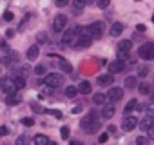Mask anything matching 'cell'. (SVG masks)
<instances>
[{"instance_id": "cell-1", "label": "cell", "mask_w": 154, "mask_h": 145, "mask_svg": "<svg viewBox=\"0 0 154 145\" xmlns=\"http://www.w3.org/2000/svg\"><path fill=\"white\" fill-rule=\"evenodd\" d=\"M80 127L84 129V132H87V134H93V132H96L98 129H100V120H98V116H96V113H89L85 118H82V122H80Z\"/></svg>"}, {"instance_id": "cell-2", "label": "cell", "mask_w": 154, "mask_h": 145, "mask_svg": "<svg viewBox=\"0 0 154 145\" xmlns=\"http://www.w3.org/2000/svg\"><path fill=\"white\" fill-rule=\"evenodd\" d=\"M0 89L6 96L9 94H17V85H15V80L9 78V76H2L0 78Z\"/></svg>"}, {"instance_id": "cell-3", "label": "cell", "mask_w": 154, "mask_h": 145, "mask_svg": "<svg viewBox=\"0 0 154 145\" xmlns=\"http://www.w3.org/2000/svg\"><path fill=\"white\" fill-rule=\"evenodd\" d=\"M138 54H140L143 60H154V42H147V44L140 45Z\"/></svg>"}, {"instance_id": "cell-4", "label": "cell", "mask_w": 154, "mask_h": 145, "mask_svg": "<svg viewBox=\"0 0 154 145\" xmlns=\"http://www.w3.org/2000/svg\"><path fill=\"white\" fill-rule=\"evenodd\" d=\"M44 84L47 87H60L62 85V75H56V72H49V75L44 76Z\"/></svg>"}, {"instance_id": "cell-5", "label": "cell", "mask_w": 154, "mask_h": 145, "mask_svg": "<svg viewBox=\"0 0 154 145\" xmlns=\"http://www.w3.org/2000/svg\"><path fill=\"white\" fill-rule=\"evenodd\" d=\"M103 31H105L103 22H93V24L89 26V35H91L93 38H102Z\"/></svg>"}, {"instance_id": "cell-6", "label": "cell", "mask_w": 154, "mask_h": 145, "mask_svg": "<svg viewBox=\"0 0 154 145\" xmlns=\"http://www.w3.org/2000/svg\"><path fill=\"white\" fill-rule=\"evenodd\" d=\"M65 27H67V17L56 15L54 20H53V29H54L56 33H62V31H65Z\"/></svg>"}, {"instance_id": "cell-7", "label": "cell", "mask_w": 154, "mask_h": 145, "mask_svg": "<svg viewBox=\"0 0 154 145\" xmlns=\"http://www.w3.org/2000/svg\"><path fill=\"white\" fill-rule=\"evenodd\" d=\"M122 96H123L122 87H112V89H109V91H107V100H109L111 103L120 102V100H122Z\"/></svg>"}, {"instance_id": "cell-8", "label": "cell", "mask_w": 154, "mask_h": 145, "mask_svg": "<svg viewBox=\"0 0 154 145\" xmlns=\"http://www.w3.org/2000/svg\"><path fill=\"white\" fill-rule=\"evenodd\" d=\"M136 123H138L136 116H125L123 122H122V131H123V132H131V131L136 127Z\"/></svg>"}, {"instance_id": "cell-9", "label": "cell", "mask_w": 154, "mask_h": 145, "mask_svg": "<svg viewBox=\"0 0 154 145\" xmlns=\"http://www.w3.org/2000/svg\"><path fill=\"white\" fill-rule=\"evenodd\" d=\"M123 62L122 60H114V62H111L109 65H107V69H109V75H116V72H120V71H123Z\"/></svg>"}, {"instance_id": "cell-10", "label": "cell", "mask_w": 154, "mask_h": 145, "mask_svg": "<svg viewBox=\"0 0 154 145\" xmlns=\"http://www.w3.org/2000/svg\"><path fill=\"white\" fill-rule=\"evenodd\" d=\"M74 40H76V33H74V29H71V31H63V35H62V44H63V45L74 44Z\"/></svg>"}, {"instance_id": "cell-11", "label": "cell", "mask_w": 154, "mask_h": 145, "mask_svg": "<svg viewBox=\"0 0 154 145\" xmlns=\"http://www.w3.org/2000/svg\"><path fill=\"white\" fill-rule=\"evenodd\" d=\"M17 60H18V53L11 51V53H8V54H6V58H4V63H6L8 67H13V65L17 63Z\"/></svg>"}, {"instance_id": "cell-12", "label": "cell", "mask_w": 154, "mask_h": 145, "mask_svg": "<svg viewBox=\"0 0 154 145\" xmlns=\"http://www.w3.org/2000/svg\"><path fill=\"white\" fill-rule=\"evenodd\" d=\"M112 82H114V76H112V75H100V76H98V84L103 85V87L112 85Z\"/></svg>"}, {"instance_id": "cell-13", "label": "cell", "mask_w": 154, "mask_h": 145, "mask_svg": "<svg viewBox=\"0 0 154 145\" xmlns=\"http://www.w3.org/2000/svg\"><path fill=\"white\" fill-rule=\"evenodd\" d=\"M152 127H154V120H152V118H149V116H147V118H143V120L140 122V129H141V131H145V132H149Z\"/></svg>"}, {"instance_id": "cell-14", "label": "cell", "mask_w": 154, "mask_h": 145, "mask_svg": "<svg viewBox=\"0 0 154 145\" xmlns=\"http://www.w3.org/2000/svg\"><path fill=\"white\" fill-rule=\"evenodd\" d=\"M109 33H111V36H120V35L123 33V26H122V22H114V24L111 26Z\"/></svg>"}, {"instance_id": "cell-15", "label": "cell", "mask_w": 154, "mask_h": 145, "mask_svg": "<svg viewBox=\"0 0 154 145\" xmlns=\"http://www.w3.org/2000/svg\"><path fill=\"white\" fill-rule=\"evenodd\" d=\"M38 54H40V49H38V45L35 44V45H31L29 49H27V60H36L38 58Z\"/></svg>"}, {"instance_id": "cell-16", "label": "cell", "mask_w": 154, "mask_h": 145, "mask_svg": "<svg viewBox=\"0 0 154 145\" xmlns=\"http://www.w3.org/2000/svg\"><path fill=\"white\" fill-rule=\"evenodd\" d=\"M131 49H132V42L131 40H122L118 44V51H122V53H129Z\"/></svg>"}, {"instance_id": "cell-17", "label": "cell", "mask_w": 154, "mask_h": 145, "mask_svg": "<svg viewBox=\"0 0 154 145\" xmlns=\"http://www.w3.org/2000/svg\"><path fill=\"white\" fill-rule=\"evenodd\" d=\"M102 116H103V118H112V116H114V105H112V103L105 105V107L102 109Z\"/></svg>"}, {"instance_id": "cell-18", "label": "cell", "mask_w": 154, "mask_h": 145, "mask_svg": "<svg viewBox=\"0 0 154 145\" xmlns=\"http://www.w3.org/2000/svg\"><path fill=\"white\" fill-rule=\"evenodd\" d=\"M138 82H136V76H127L125 78V89H136Z\"/></svg>"}, {"instance_id": "cell-19", "label": "cell", "mask_w": 154, "mask_h": 145, "mask_svg": "<svg viewBox=\"0 0 154 145\" xmlns=\"http://www.w3.org/2000/svg\"><path fill=\"white\" fill-rule=\"evenodd\" d=\"M91 89H93V87H91V84H89V82H82V84L78 85V93H82V94H89V93H91Z\"/></svg>"}, {"instance_id": "cell-20", "label": "cell", "mask_w": 154, "mask_h": 145, "mask_svg": "<svg viewBox=\"0 0 154 145\" xmlns=\"http://www.w3.org/2000/svg\"><path fill=\"white\" fill-rule=\"evenodd\" d=\"M35 145H49V138L44 134H36L35 136Z\"/></svg>"}, {"instance_id": "cell-21", "label": "cell", "mask_w": 154, "mask_h": 145, "mask_svg": "<svg viewBox=\"0 0 154 145\" xmlns=\"http://www.w3.org/2000/svg\"><path fill=\"white\" fill-rule=\"evenodd\" d=\"M87 4H91V0H72V6H74V9H84Z\"/></svg>"}, {"instance_id": "cell-22", "label": "cell", "mask_w": 154, "mask_h": 145, "mask_svg": "<svg viewBox=\"0 0 154 145\" xmlns=\"http://www.w3.org/2000/svg\"><path fill=\"white\" fill-rule=\"evenodd\" d=\"M60 69L65 72V75H71V72H72V65H71L67 60H62V62H60Z\"/></svg>"}, {"instance_id": "cell-23", "label": "cell", "mask_w": 154, "mask_h": 145, "mask_svg": "<svg viewBox=\"0 0 154 145\" xmlns=\"http://www.w3.org/2000/svg\"><path fill=\"white\" fill-rule=\"evenodd\" d=\"M6 103L8 105H17V103H20V96L18 94H9V96H6Z\"/></svg>"}, {"instance_id": "cell-24", "label": "cell", "mask_w": 154, "mask_h": 145, "mask_svg": "<svg viewBox=\"0 0 154 145\" xmlns=\"http://www.w3.org/2000/svg\"><path fill=\"white\" fill-rule=\"evenodd\" d=\"M76 94H78V89H76L74 85H67V87H65V96H67V98H74Z\"/></svg>"}, {"instance_id": "cell-25", "label": "cell", "mask_w": 154, "mask_h": 145, "mask_svg": "<svg viewBox=\"0 0 154 145\" xmlns=\"http://www.w3.org/2000/svg\"><path fill=\"white\" fill-rule=\"evenodd\" d=\"M31 111L33 113H36V114H44V113H47V109H44L40 103H36V102H33L31 103Z\"/></svg>"}, {"instance_id": "cell-26", "label": "cell", "mask_w": 154, "mask_h": 145, "mask_svg": "<svg viewBox=\"0 0 154 145\" xmlns=\"http://www.w3.org/2000/svg\"><path fill=\"white\" fill-rule=\"evenodd\" d=\"M105 100H107V96H105V94H102V93H96V94L93 96V102H94V103H98V105L105 103Z\"/></svg>"}, {"instance_id": "cell-27", "label": "cell", "mask_w": 154, "mask_h": 145, "mask_svg": "<svg viewBox=\"0 0 154 145\" xmlns=\"http://www.w3.org/2000/svg\"><path fill=\"white\" fill-rule=\"evenodd\" d=\"M13 80H15L17 89H24V87H26V78H24V76H15Z\"/></svg>"}, {"instance_id": "cell-28", "label": "cell", "mask_w": 154, "mask_h": 145, "mask_svg": "<svg viewBox=\"0 0 154 145\" xmlns=\"http://www.w3.org/2000/svg\"><path fill=\"white\" fill-rule=\"evenodd\" d=\"M138 105H140V102H136V100H129V103L125 105V113H131V111L138 109Z\"/></svg>"}, {"instance_id": "cell-29", "label": "cell", "mask_w": 154, "mask_h": 145, "mask_svg": "<svg viewBox=\"0 0 154 145\" xmlns=\"http://www.w3.org/2000/svg\"><path fill=\"white\" fill-rule=\"evenodd\" d=\"M47 114H51V116H54L56 120H62V118H63V114H62V111H58V109H47Z\"/></svg>"}, {"instance_id": "cell-30", "label": "cell", "mask_w": 154, "mask_h": 145, "mask_svg": "<svg viewBox=\"0 0 154 145\" xmlns=\"http://www.w3.org/2000/svg\"><path fill=\"white\" fill-rule=\"evenodd\" d=\"M15 145H29V136H26V134L18 136V138H17V143H15Z\"/></svg>"}, {"instance_id": "cell-31", "label": "cell", "mask_w": 154, "mask_h": 145, "mask_svg": "<svg viewBox=\"0 0 154 145\" xmlns=\"http://www.w3.org/2000/svg\"><path fill=\"white\" fill-rule=\"evenodd\" d=\"M138 89H140V93H141V94H149V93H150V85H149V84H145V82H143V84H140V85H138Z\"/></svg>"}, {"instance_id": "cell-32", "label": "cell", "mask_w": 154, "mask_h": 145, "mask_svg": "<svg viewBox=\"0 0 154 145\" xmlns=\"http://www.w3.org/2000/svg\"><path fill=\"white\" fill-rule=\"evenodd\" d=\"M60 136H62L63 140H67V138L71 136V129H69V127H62V129H60Z\"/></svg>"}, {"instance_id": "cell-33", "label": "cell", "mask_w": 154, "mask_h": 145, "mask_svg": "<svg viewBox=\"0 0 154 145\" xmlns=\"http://www.w3.org/2000/svg\"><path fill=\"white\" fill-rule=\"evenodd\" d=\"M109 4H111V0H96V6H98L100 9H105V8H109Z\"/></svg>"}, {"instance_id": "cell-34", "label": "cell", "mask_w": 154, "mask_h": 145, "mask_svg": "<svg viewBox=\"0 0 154 145\" xmlns=\"http://www.w3.org/2000/svg\"><path fill=\"white\" fill-rule=\"evenodd\" d=\"M145 111H147V116L154 120V103H152V102H150V103L147 105V109H145Z\"/></svg>"}, {"instance_id": "cell-35", "label": "cell", "mask_w": 154, "mask_h": 145, "mask_svg": "<svg viewBox=\"0 0 154 145\" xmlns=\"http://www.w3.org/2000/svg\"><path fill=\"white\" fill-rule=\"evenodd\" d=\"M136 145H149V138H145V136H138V138H136Z\"/></svg>"}, {"instance_id": "cell-36", "label": "cell", "mask_w": 154, "mask_h": 145, "mask_svg": "<svg viewBox=\"0 0 154 145\" xmlns=\"http://www.w3.org/2000/svg\"><path fill=\"white\" fill-rule=\"evenodd\" d=\"M35 75H45V65H36L35 67Z\"/></svg>"}, {"instance_id": "cell-37", "label": "cell", "mask_w": 154, "mask_h": 145, "mask_svg": "<svg viewBox=\"0 0 154 145\" xmlns=\"http://www.w3.org/2000/svg\"><path fill=\"white\" fill-rule=\"evenodd\" d=\"M149 75V69L147 67H140V71H138V76H141V78H145Z\"/></svg>"}, {"instance_id": "cell-38", "label": "cell", "mask_w": 154, "mask_h": 145, "mask_svg": "<svg viewBox=\"0 0 154 145\" xmlns=\"http://www.w3.org/2000/svg\"><path fill=\"white\" fill-rule=\"evenodd\" d=\"M22 123H24L26 127H31V125H35V120H33V118H22Z\"/></svg>"}, {"instance_id": "cell-39", "label": "cell", "mask_w": 154, "mask_h": 145, "mask_svg": "<svg viewBox=\"0 0 154 145\" xmlns=\"http://www.w3.org/2000/svg\"><path fill=\"white\" fill-rule=\"evenodd\" d=\"M13 18H15V15H13L11 11H6V13H4V20H8V22H11Z\"/></svg>"}, {"instance_id": "cell-40", "label": "cell", "mask_w": 154, "mask_h": 145, "mask_svg": "<svg viewBox=\"0 0 154 145\" xmlns=\"http://www.w3.org/2000/svg\"><path fill=\"white\" fill-rule=\"evenodd\" d=\"M8 134H9V127L2 125V127H0V136H8Z\"/></svg>"}, {"instance_id": "cell-41", "label": "cell", "mask_w": 154, "mask_h": 145, "mask_svg": "<svg viewBox=\"0 0 154 145\" xmlns=\"http://www.w3.org/2000/svg\"><path fill=\"white\" fill-rule=\"evenodd\" d=\"M69 2H71V0H56V6H58V8H63V6H67Z\"/></svg>"}, {"instance_id": "cell-42", "label": "cell", "mask_w": 154, "mask_h": 145, "mask_svg": "<svg viewBox=\"0 0 154 145\" xmlns=\"http://www.w3.org/2000/svg\"><path fill=\"white\" fill-rule=\"evenodd\" d=\"M107 138H109V132H103V134H100L98 141H100V143H103V141H107Z\"/></svg>"}, {"instance_id": "cell-43", "label": "cell", "mask_w": 154, "mask_h": 145, "mask_svg": "<svg viewBox=\"0 0 154 145\" xmlns=\"http://www.w3.org/2000/svg\"><path fill=\"white\" fill-rule=\"evenodd\" d=\"M0 47H2V51H6V54H8V53H11V51H9V45H8L6 42H0Z\"/></svg>"}, {"instance_id": "cell-44", "label": "cell", "mask_w": 154, "mask_h": 145, "mask_svg": "<svg viewBox=\"0 0 154 145\" xmlns=\"http://www.w3.org/2000/svg\"><path fill=\"white\" fill-rule=\"evenodd\" d=\"M45 38H47V36H45V33H40V35H38V44H44V42H45Z\"/></svg>"}, {"instance_id": "cell-45", "label": "cell", "mask_w": 154, "mask_h": 145, "mask_svg": "<svg viewBox=\"0 0 154 145\" xmlns=\"http://www.w3.org/2000/svg\"><path fill=\"white\" fill-rule=\"evenodd\" d=\"M136 31H138V33H145V26H143V24H138V26H136Z\"/></svg>"}, {"instance_id": "cell-46", "label": "cell", "mask_w": 154, "mask_h": 145, "mask_svg": "<svg viewBox=\"0 0 154 145\" xmlns=\"http://www.w3.org/2000/svg\"><path fill=\"white\" fill-rule=\"evenodd\" d=\"M80 111H82V105H76V107H72V111H71V113H72V114H78Z\"/></svg>"}, {"instance_id": "cell-47", "label": "cell", "mask_w": 154, "mask_h": 145, "mask_svg": "<svg viewBox=\"0 0 154 145\" xmlns=\"http://www.w3.org/2000/svg\"><path fill=\"white\" fill-rule=\"evenodd\" d=\"M69 145H84L82 141H78V140H71V143Z\"/></svg>"}, {"instance_id": "cell-48", "label": "cell", "mask_w": 154, "mask_h": 145, "mask_svg": "<svg viewBox=\"0 0 154 145\" xmlns=\"http://www.w3.org/2000/svg\"><path fill=\"white\" fill-rule=\"evenodd\" d=\"M149 140H154V127L149 131Z\"/></svg>"}, {"instance_id": "cell-49", "label": "cell", "mask_w": 154, "mask_h": 145, "mask_svg": "<svg viewBox=\"0 0 154 145\" xmlns=\"http://www.w3.org/2000/svg\"><path fill=\"white\" fill-rule=\"evenodd\" d=\"M49 145H56V143H54V141H49Z\"/></svg>"}, {"instance_id": "cell-50", "label": "cell", "mask_w": 154, "mask_h": 145, "mask_svg": "<svg viewBox=\"0 0 154 145\" xmlns=\"http://www.w3.org/2000/svg\"><path fill=\"white\" fill-rule=\"evenodd\" d=\"M152 22H154V15H152Z\"/></svg>"}, {"instance_id": "cell-51", "label": "cell", "mask_w": 154, "mask_h": 145, "mask_svg": "<svg viewBox=\"0 0 154 145\" xmlns=\"http://www.w3.org/2000/svg\"><path fill=\"white\" fill-rule=\"evenodd\" d=\"M136 2H140V0H136Z\"/></svg>"}]
</instances>
